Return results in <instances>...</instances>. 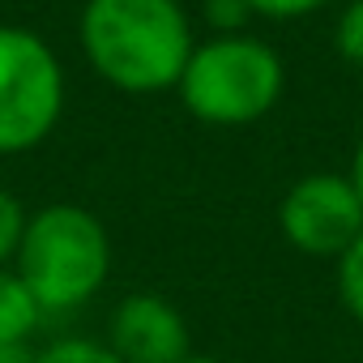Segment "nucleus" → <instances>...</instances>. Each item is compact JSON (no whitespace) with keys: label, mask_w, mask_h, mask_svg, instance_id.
Segmentation results:
<instances>
[{"label":"nucleus","mask_w":363,"mask_h":363,"mask_svg":"<svg viewBox=\"0 0 363 363\" xmlns=\"http://www.w3.org/2000/svg\"><path fill=\"white\" fill-rule=\"evenodd\" d=\"M282 90L278 56L257 39H218L189 56L179 77L184 107L206 124H248L274 107Z\"/></svg>","instance_id":"obj_3"},{"label":"nucleus","mask_w":363,"mask_h":363,"mask_svg":"<svg viewBox=\"0 0 363 363\" xmlns=\"http://www.w3.org/2000/svg\"><path fill=\"white\" fill-rule=\"evenodd\" d=\"M39 354L26 346V342H18V346H0V363H35Z\"/></svg>","instance_id":"obj_14"},{"label":"nucleus","mask_w":363,"mask_h":363,"mask_svg":"<svg viewBox=\"0 0 363 363\" xmlns=\"http://www.w3.org/2000/svg\"><path fill=\"white\" fill-rule=\"evenodd\" d=\"M124 363H184L193 350L189 325L162 295H128L111 316V342Z\"/></svg>","instance_id":"obj_6"},{"label":"nucleus","mask_w":363,"mask_h":363,"mask_svg":"<svg viewBox=\"0 0 363 363\" xmlns=\"http://www.w3.org/2000/svg\"><path fill=\"white\" fill-rule=\"evenodd\" d=\"M325 0H248L252 13H269V18H299V13H312Z\"/></svg>","instance_id":"obj_13"},{"label":"nucleus","mask_w":363,"mask_h":363,"mask_svg":"<svg viewBox=\"0 0 363 363\" xmlns=\"http://www.w3.org/2000/svg\"><path fill=\"white\" fill-rule=\"evenodd\" d=\"M184 363H223V359H210V354H189Z\"/></svg>","instance_id":"obj_16"},{"label":"nucleus","mask_w":363,"mask_h":363,"mask_svg":"<svg viewBox=\"0 0 363 363\" xmlns=\"http://www.w3.org/2000/svg\"><path fill=\"white\" fill-rule=\"evenodd\" d=\"M248 13H252V9H248V0H206V18H210L214 26H223V30L244 26Z\"/></svg>","instance_id":"obj_12"},{"label":"nucleus","mask_w":363,"mask_h":363,"mask_svg":"<svg viewBox=\"0 0 363 363\" xmlns=\"http://www.w3.org/2000/svg\"><path fill=\"white\" fill-rule=\"evenodd\" d=\"M337 291H342L346 312L363 325V235L337 257Z\"/></svg>","instance_id":"obj_9"},{"label":"nucleus","mask_w":363,"mask_h":363,"mask_svg":"<svg viewBox=\"0 0 363 363\" xmlns=\"http://www.w3.org/2000/svg\"><path fill=\"white\" fill-rule=\"evenodd\" d=\"M350 184H354V193H359V201H363V141H359V150H354V167H350Z\"/></svg>","instance_id":"obj_15"},{"label":"nucleus","mask_w":363,"mask_h":363,"mask_svg":"<svg viewBox=\"0 0 363 363\" xmlns=\"http://www.w3.org/2000/svg\"><path fill=\"white\" fill-rule=\"evenodd\" d=\"M82 43L94 69L128 94L179 86L193 56V35L175 0H90Z\"/></svg>","instance_id":"obj_1"},{"label":"nucleus","mask_w":363,"mask_h":363,"mask_svg":"<svg viewBox=\"0 0 363 363\" xmlns=\"http://www.w3.org/2000/svg\"><path fill=\"white\" fill-rule=\"evenodd\" d=\"M22 235H26V214H22V206L5 189H0V269H5L9 257H18Z\"/></svg>","instance_id":"obj_10"},{"label":"nucleus","mask_w":363,"mask_h":363,"mask_svg":"<svg viewBox=\"0 0 363 363\" xmlns=\"http://www.w3.org/2000/svg\"><path fill=\"white\" fill-rule=\"evenodd\" d=\"M39 320H43V308L35 303V295L18 278V269H0V346L30 342Z\"/></svg>","instance_id":"obj_7"},{"label":"nucleus","mask_w":363,"mask_h":363,"mask_svg":"<svg viewBox=\"0 0 363 363\" xmlns=\"http://www.w3.org/2000/svg\"><path fill=\"white\" fill-rule=\"evenodd\" d=\"M337 48L346 60L363 65V0H354V5L342 13V26H337Z\"/></svg>","instance_id":"obj_11"},{"label":"nucleus","mask_w":363,"mask_h":363,"mask_svg":"<svg viewBox=\"0 0 363 363\" xmlns=\"http://www.w3.org/2000/svg\"><path fill=\"white\" fill-rule=\"evenodd\" d=\"M111 269L103 223L82 206H48L26 218L18 248V278L43 312H73L99 295Z\"/></svg>","instance_id":"obj_2"},{"label":"nucleus","mask_w":363,"mask_h":363,"mask_svg":"<svg viewBox=\"0 0 363 363\" xmlns=\"http://www.w3.org/2000/svg\"><path fill=\"white\" fill-rule=\"evenodd\" d=\"M282 235L308 257H342L363 235V201L342 175H308L282 197Z\"/></svg>","instance_id":"obj_5"},{"label":"nucleus","mask_w":363,"mask_h":363,"mask_svg":"<svg viewBox=\"0 0 363 363\" xmlns=\"http://www.w3.org/2000/svg\"><path fill=\"white\" fill-rule=\"evenodd\" d=\"M65 103V77L43 39L0 26V154L39 145Z\"/></svg>","instance_id":"obj_4"},{"label":"nucleus","mask_w":363,"mask_h":363,"mask_svg":"<svg viewBox=\"0 0 363 363\" xmlns=\"http://www.w3.org/2000/svg\"><path fill=\"white\" fill-rule=\"evenodd\" d=\"M35 363H124L111 346L103 342H90V337H60L52 346L39 350Z\"/></svg>","instance_id":"obj_8"}]
</instances>
